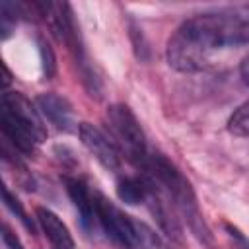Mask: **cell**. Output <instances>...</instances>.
<instances>
[{"label": "cell", "mask_w": 249, "mask_h": 249, "mask_svg": "<svg viewBox=\"0 0 249 249\" xmlns=\"http://www.w3.org/2000/svg\"><path fill=\"white\" fill-rule=\"evenodd\" d=\"M130 39H132V49H134V54H136V58L138 60H148L150 58V49H148V43H146V39H144V33H142V29L134 23V21H130Z\"/></svg>", "instance_id": "obj_16"}, {"label": "cell", "mask_w": 249, "mask_h": 249, "mask_svg": "<svg viewBox=\"0 0 249 249\" xmlns=\"http://www.w3.org/2000/svg\"><path fill=\"white\" fill-rule=\"evenodd\" d=\"M105 124L109 128V138L115 142L121 156H124V160H128L132 165L144 169L150 156L148 144L144 130L130 107L124 103L109 105L105 113Z\"/></svg>", "instance_id": "obj_3"}, {"label": "cell", "mask_w": 249, "mask_h": 249, "mask_svg": "<svg viewBox=\"0 0 249 249\" xmlns=\"http://www.w3.org/2000/svg\"><path fill=\"white\" fill-rule=\"evenodd\" d=\"M35 220L39 222L43 233L47 235L49 243L53 249H76L74 237L68 230V226L47 206H37L35 208Z\"/></svg>", "instance_id": "obj_8"}, {"label": "cell", "mask_w": 249, "mask_h": 249, "mask_svg": "<svg viewBox=\"0 0 249 249\" xmlns=\"http://www.w3.org/2000/svg\"><path fill=\"white\" fill-rule=\"evenodd\" d=\"M249 45V4L214 8L185 19L165 47L167 64L183 74L206 70L214 54Z\"/></svg>", "instance_id": "obj_1"}, {"label": "cell", "mask_w": 249, "mask_h": 249, "mask_svg": "<svg viewBox=\"0 0 249 249\" xmlns=\"http://www.w3.org/2000/svg\"><path fill=\"white\" fill-rule=\"evenodd\" d=\"M132 249H167L163 239L144 222L134 220V243Z\"/></svg>", "instance_id": "obj_12"}, {"label": "cell", "mask_w": 249, "mask_h": 249, "mask_svg": "<svg viewBox=\"0 0 249 249\" xmlns=\"http://www.w3.org/2000/svg\"><path fill=\"white\" fill-rule=\"evenodd\" d=\"M2 195H4V204H6V208L31 231V233H35V224H33V220L29 218V214L25 212V208L21 206V202L18 200V196L8 189V187H4V191H2Z\"/></svg>", "instance_id": "obj_14"}, {"label": "cell", "mask_w": 249, "mask_h": 249, "mask_svg": "<svg viewBox=\"0 0 249 249\" xmlns=\"http://www.w3.org/2000/svg\"><path fill=\"white\" fill-rule=\"evenodd\" d=\"M2 241H4V247L6 249H25L23 243L19 241L18 233H14L8 224H4V228H2Z\"/></svg>", "instance_id": "obj_18"}, {"label": "cell", "mask_w": 249, "mask_h": 249, "mask_svg": "<svg viewBox=\"0 0 249 249\" xmlns=\"http://www.w3.org/2000/svg\"><path fill=\"white\" fill-rule=\"evenodd\" d=\"M35 101H37V109L41 111V115L51 124H54L58 130H62V132L78 130L74 107L64 95L54 93V91H47V93H39Z\"/></svg>", "instance_id": "obj_7"}, {"label": "cell", "mask_w": 249, "mask_h": 249, "mask_svg": "<svg viewBox=\"0 0 249 249\" xmlns=\"http://www.w3.org/2000/svg\"><path fill=\"white\" fill-rule=\"evenodd\" d=\"M144 175L171 200L173 208L185 218L191 233L206 247H214V235L202 216L196 195L187 177L161 154H150L144 165Z\"/></svg>", "instance_id": "obj_2"}, {"label": "cell", "mask_w": 249, "mask_h": 249, "mask_svg": "<svg viewBox=\"0 0 249 249\" xmlns=\"http://www.w3.org/2000/svg\"><path fill=\"white\" fill-rule=\"evenodd\" d=\"M239 74H241V80L245 86H249V54L243 58L241 66H239Z\"/></svg>", "instance_id": "obj_19"}, {"label": "cell", "mask_w": 249, "mask_h": 249, "mask_svg": "<svg viewBox=\"0 0 249 249\" xmlns=\"http://www.w3.org/2000/svg\"><path fill=\"white\" fill-rule=\"evenodd\" d=\"M2 113L14 117L19 124H23L27 130H31L39 142H45L49 132L41 119V111L35 109V105L19 91H4L2 95Z\"/></svg>", "instance_id": "obj_6"}, {"label": "cell", "mask_w": 249, "mask_h": 249, "mask_svg": "<svg viewBox=\"0 0 249 249\" xmlns=\"http://www.w3.org/2000/svg\"><path fill=\"white\" fill-rule=\"evenodd\" d=\"M64 189L74 204V208L78 210L80 214V220H82V226L86 230H91L93 224L97 222V216H95V202H93V193L88 189V185L78 179V177H64Z\"/></svg>", "instance_id": "obj_9"}, {"label": "cell", "mask_w": 249, "mask_h": 249, "mask_svg": "<svg viewBox=\"0 0 249 249\" xmlns=\"http://www.w3.org/2000/svg\"><path fill=\"white\" fill-rule=\"evenodd\" d=\"M37 49H39V58H41L43 76H45L47 80L54 78V74H56V56H54L53 47L49 45V41H47V39L37 37Z\"/></svg>", "instance_id": "obj_15"}, {"label": "cell", "mask_w": 249, "mask_h": 249, "mask_svg": "<svg viewBox=\"0 0 249 249\" xmlns=\"http://www.w3.org/2000/svg\"><path fill=\"white\" fill-rule=\"evenodd\" d=\"M224 230H226L230 241L233 243V249H249V239L243 235V231L239 228H235L230 222H224Z\"/></svg>", "instance_id": "obj_17"}, {"label": "cell", "mask_w": 249, "mask_h": 249, "mask_svg": "<svg viewBox=\"0 0 249 249\" xmlns=\"http://www.w3.org/2000/svg\"><path fill=\"white\" fill-rule=\"evenodd\" d=\"M0 126H2V134L6 140H10V144L14 146V150L21 152L23 156H35L39 150V140L37 136L27 130L23 124H19L14 117L6 115L0 111Z\"/></svg>", "instance_id": "obj_10"}, {"label": "cell", "mask_w": 249, "mask_h": 249, "mask_svg": "<svg viewBox=\"0 0 249 249\" xmlns=\"http://www.w3.org/2000/svg\"><path fill=\"white\" fill-rule=\"evenodd\" d=\"M78 134L82 144L86 146V150L111 173H119L121 171V152L117 150L115 142L95 124L91 123H80L78 126Z\"/></svg>", "instance_id": "obj_5"}, {"label": "cell", "mask_w": 249, "mask_h": 249, "mask_svg": "<svg viewBox=\"0 0 249 249\" xmlns=\"http://www.w3.org/2000/svg\"><path fill=\"white\" fill-rule=\"evenodd\" d=\"M95 216L103 231L119 245L132 249L134 243V220L124 214L115 202H111L101 191H93Z\"/></svg>", "instance_id": "obj_4"}, {"label": "cell", "mask_w": 249, "mask_h": 249, "mask_svg": "<svg viewBox=\"0 0 249 249\" xmlns=\"http://www.w3.org/2000/svg\"><path fill=\"white\" fill-rule=\"evenodd\" d=\"M117 196L124 204H144L148 196V181L146 177H121L117 181Z\"/></svg>", "instance_id": "obj_11"}, {"label": "cell", "mask_w": 249, "mask_h": 249, "mask_svg": "<svg viewBox=\"0 0 249 249\" xmlns=\"http://www.w3.org/2000/svg\"><path fill=\"white\" fill-rule=\"evenodd\" d=\"M10 84V70H8V66L4 64V86H8Z\"/></svg>", "instance_id": "obj_20"}, {"label": "cell", "mask_w": 249, "mask_h": 249, "mask_svg": "<svg viewBox=\"0 0 249 249\" xmlns=\"http://www.w3.org/2000/svg\"><path fill=\"white\" fill-rule=\"evenodd\" d=\"M228 130L235 136H249V101L239 105L228 119Z\"/></svg>", "instance_id": "obj_13"}]
</instances>
